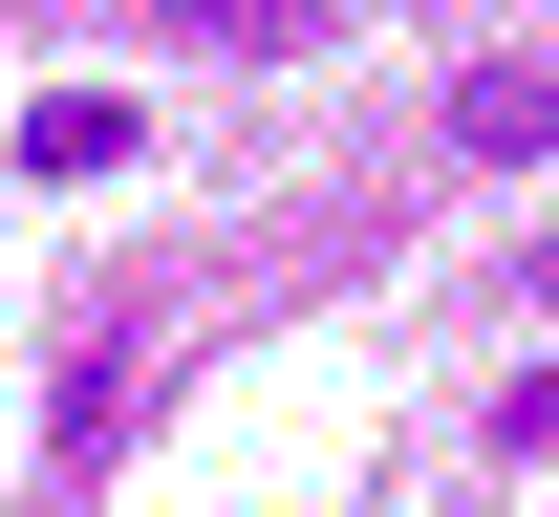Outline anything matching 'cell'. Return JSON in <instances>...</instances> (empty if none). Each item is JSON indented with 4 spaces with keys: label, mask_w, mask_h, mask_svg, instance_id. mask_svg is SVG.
Segmentation results:
<instances>
[{
    "label": "cell",
    "mask_w": 559,
    "mask_h": 517,
    "mask_svg": "<svg viewBox=\"0 0 559 517\" xmlns=\"http://www.w3.org/2000/svg\"><path fill=\"white\" fill-rule=\"evenodd\" d=\"M452 151H474V173H538L559 151V66H474L452 86Z\"/></svg>",
    "instance_id": "6da1fadb"
},
{
    "label": "cell",
    "mask_w": 559,
    "mask_h": 517,
    "mask_svg": "<svg viewBox=\"0 0 559 517\" xmlns=\"http://www.w3.org/2000/svg\"><path fill=\"white\" fill-rule=\"evenodd\" d=\"M22 173H44V195H66V173H130V86H44V108H22Z\"/></svg>",
    "instance_id": "7a4b0ae2"
},
{
    "label": "cell",
    "mask_w": 559,
    "mask_h": 517,
    "mask_svg": "<svg viewBox=\"0 0 559 517\" xmlns=\"http://www.w3.org/2000/svg\"><path fill=\"white\" fill-rule=\"evenodd\" d=\"M151 22H194V44H280L301 0H151Z\"/></svg>",
    "instance_id": "3957f363"
},
{
    "label": "cell",
    "mask_w": 559,
    "mask_h": 517,
    "mask_svg": "<svg viewBox=\"0 0 559 517\" xmlns=\"http://www.w3.org/2000/svg\"><path fill=\"white\" fill-rule=\"evenodd\" d=\"M538 281H559V237H538Z\"/></svg>",
    "instance_id": "277c9868"
}]
</instances>
